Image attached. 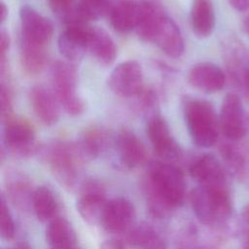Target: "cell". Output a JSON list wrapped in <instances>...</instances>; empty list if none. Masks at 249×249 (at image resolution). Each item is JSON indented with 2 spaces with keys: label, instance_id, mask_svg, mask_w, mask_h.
Wrapping results in <instances>:
<instances>
[{
  "label": "cell",
  "instance_id": "obj_22",
  "mask_svg": "<svg viewBox=\"0 0 249 249\" xmlns=\"http://www.w3.org/2000/svg\"><path fill=\"white\" fill-rule=\"evenodd\" d=\"M166 13L162 7L153 0H140L139 19L136 26L138 37L145 42H151L156 27Z\"/></svg>",
  "mask_w": 249,
  "mask_h": 249
},
{
  "label": "cell",
  "instance_id": "obj_36",
  "mask_svg": "<svg viewBox=\"0 0 249 249\" xmlns=\"http://www.w3.org/2000/svg\"><path fill=\"white\" fill-rule=\"evenodd\" d=\"M230 5L236 11L244 12L249 10V0H228Z\"/></svg>",
  "mask_w": 249,
  "mask_h": 249
},
{
  "label": "cell",
  "instance_id": "obj_2",
  "mask_svg": "<svg viewBox=\"0 0 249 249\" xmlns=\"http://www.w3.org/2000/svg\"><path fill=\"white\" fill-rule=\"evenodd\" d=\"M191 205L198 221L205 226L226 222L232 213V201L227 186H198L191 193Z\"/></svg>",
  "mask_w": 249,
  "mask_h": 249
},
{
  "label": "cell",
  "instance_id": "obj_13",
  "mask_svg": "<svg viewBox=\"0 0 249 249\" xmlns=\"http://www.w3.org/2000/svg\"><path fill=\"white\" fill-rule=\"evenodd\" d=\"M21 27V39L46 46L53 37V22L36 11L34 8L24 5L19 10Z\"/></svg>",
  "mask_w": 249,
  "mask_h": 249
},
{
  "label": "cell",
  "instance_id": "obj_41",
  "mask_svg": "<svg viewBox=\"0 0 249 249\" xmlns=\"http://www.w3.org/2000/svg\"><path fill=\"white\" fill-rule=\"evenodd\" d=\"M241 249H249V231L243 236L242 243H241Z\"/></svg>",
  "mask_w": 249,
  "mask_h": 249
},
{
  "label": "cell",
  "instance_id": "obj_16",
  "mask_svg": "<svg viewBox=\"0 0 249 249\" xmlns=\"http://www.w3.org/2000/svg\"><path fill=\"white\" fill-rule=\"evenodd\" d=\"M89 31L90 26L87 23L65 27L57 39L60 54L69 61L81 59L89 51Z\"/></svg>",
  "mask_w": 249,
  "mask_h": 249
},
{
  "label": "cell",
  "instance_id": "obj_33",
  "mask_svg": "<svg viewBox=\"0 0 249 249\" xmlns=\"http://www.w3.org/2000/svg\"><path fill=\"white\" fill-rule=\"evenodd\" d=\"M175 249H213L201 244H198L194 239L193 232H187V234H182L178 236L176 240Z\"/></svg>",
  "mask_w": 249,
  "mask_h": 249
},
{
  "label": "cell",
  "instance_id": "obj_32",
  "mask_svg": "<svg viewBox=\"0 0 249 249\" xmlns=\"http://www.w3.org/2000/svg\"><path fill=\"white\" fill-rule=\"evenodd\" d=\"M13 117V92L9 85L1 82V119L3 122Z\"/></svg>",
  "mask_w": 249,
  "mask_h": 249
},
{
  "label": "cell",
  "instance_id": "obj_12",
  "mask_svg": "<svg viewBox=\"0 0 249 249\" xmlns=\"http://www.w3.org/2000/svg\"><path fill=\"white\" fill-rule=\"evenodd\" d=\"M135 216L134 205L129 199L115 197L108 200L100 225L109 232L124 233L134 226Z\"/></svg>",
  "mask_w": 249,
  "mask_h": 249
},
{
  "label": "cell",
  "instance_id": "obj_7",
  "mask_svg": "<svg viewBox=\"0 0 249 249\" xmlns=\"http://www.w3.org/2000/svg\"><path fill=\"white\" fill-rule=\"evenodd\" d=\"M3 123V142L12 155L26 158L37 151L35 131L27 121L12 117Z\"/></svg>",
  "mask_w": 249,
  "mask_h": 249
},
{
  "label": "cell",
  "instance_id": "obj_28",
  "mask_svg": "<svg viewBox=\"0 0 249 249\" xmlns=\"http://www.w3.org/2000/svg\"><path fill=\"white\" fill-rule=\"evenodd\" d=\"M78 144L87 160L94 159L107 148L109 144L108 134L101 127L92 126L85 130Z\"/></svg>",
  "mask_w": 249,
  "mask_h": 249
},
{
  "label": "cell",
  "instance_id": "obj_38",
  "mask_svg": "<svg viewBox=\"0 0 249 249\" xmlns=\"http://www.w3.org/2000/svg\"><path fill=\"white\" fill-rule=\"evenodd\" d=\"M242 87H243V89H245L246 94L249 96V66H248L247 71H246V73H245V76H244V79H243Z\"/></svg>",
  "mask_w": 249,
  "mask_h": 249
},
{
  "label": "cell",
  "instance_id": "obj_19",
  "mask_svg": "<svg viewBox=\"0 0 249 249\" xmlns=\"http://www.w3.org/2000/svg\"><path fill=\"white\" fill-rule=\"evenodd\" d=\"M140 13V0H119L109 11V21L114 30L128 33L136 29Z\"/></svg>",
  "mask_w": 249,
  "mask_h": 249
},
{
  "label": "cell",
  "instance_id": "obj_31",
  "mask_svg": "<svg viewBox=\"0 0 249 249\" xmlns=\"http://www.w3.org/2000/svg\"><path fill=\"white\" fill-rule=\"evenodd\" d=\"M0 232L4 239L11 240L14 238L16 233V225L13 216L9 210L8 204L4 196H1V206H0Z\"/></svg>",
  "mask_w": 249,
  "mask_h": 249
},
{
  "label": "cell",
  "instance_id": "obj_15",
  "mask_svg": "<svg viewBox=\"0 0 249 249\" xmlns=\"http://www.w3.org/2000/svg\"><path fill=\"white\" fill-rule=\"evenodd\" d=\"M188 82L192 87L202 92L214 93L224 88L226 74L220 66L213 62H198L190 68Z\"/></svg>",
  "mask_w": 249,
  "mask_h": 249
},
{
  "label": "cell",
  "instance_id": "obj_24",
  "mask_svg": "<svg viewBox=\"0 0 249 249\" xmlns=\"http://www.w3.org/2000/svg\"><path fill=\"white\" fill-rule=\"evenodd\" d=\"M46 240L52 249H72L76 244V233L71 224L64 218L56 217L46 229Z\"/></svg>",
  "mask_w": 249,
  "mask_h": 249
},
{
  "label": "cell",
  "instance_id": "obj_5",
  "mask_svg": "<svg viewBox=\"0 0 249 249\" xmlns=\"http://www.w3.org/2000/svg\"><path fill=\"white\" fill-rule=\"evenodd\" d=\"M50 75L53 92L59 105L70 116L81 115L85 104L77 94L75 69L69 63L57 60L51 66Z\"/></svg>",
  "mask_w": 249,
  "mask_h": 249
},
{
  "label": "cell",
  "instance_id": "obj_42",
  "mask_svg": "<svg viewBox=\"0 0 249 249\" xmlns=\"http://www.w3.org/2000/svg\"><path fill=\"white\" fill-rule=\"evenodd\" d=\"M243 30L246 32V34L249 36V15L244 18L243 20Z\"/></svg>",
  "mask_w": 249,
  "mask_h": 249
},
{
  "label": "cell",
  "instance_id": "obj_25",
  "mask_svg": "<svg viewBox=\"0 0 249 249\" xmlns=\"http://www.w3.org/2000/svg\"><path fill=\"white\" fill-rule=\"evenodd\" d=\"M31 207L36 217L42 222H51L57 217L58 201L53 192L47 186L36 188L32 195Z\"/></svg>",
  "mask_w": 249,
  "mask_h": 249
},
{
  "label": "cell",
  "instance_id": "obj_27",
  "mask_svg": "<svg viewBox=\"0 0 249 249\" xmlns=\"http://www.w3.org/2000/svg\"><path fill=\"white\" fill-rule=\"evenodd\" d=\"M7 194L11 201L20 209L31 207L32 195L31 183L23 174L13 172L7 178Z\"/></svg>",
  "mask_w": 249,
  "mask_h": 249
},
{
  "label": "cell",
  "instance_id": "obj_44",
  "mask_svg": "<svg viewBox=\"0 0 249 249\" xmlns=\"http://www.w3.org/2000/svg\"><path fill=\"white\" fill-rule=\"evenodd\" d=\"M72 249H75V248H72Z\"/></svg>",
  "mask_w": 249,
  "mask_h": 249
},
{
  "label": "cell",
  "instance_id": "obj_29",
  "mask_svg": "<svg viewBox=\"0 0 249 249\" xmlns=\"http://www.w3.org/2000/svg\"><path fill=\"white\" fill-rule=\"evenodd\" d=\"M49 6L65 27L87 23L81 14L78 0H49Z\"/></svg>",
  "mask_w": 249,
  "mask_h": 249
},
{
  "label": "cell",
  "instance_id": "obj_14",
  "mask_svg": "<svg viewBox=\"0 0 249 249\" xmlns=\"http://www.w3.org/2000/svg\"><path fill=\"white\" fill-rule=\"evenodd\" d=\"M189 173L201 186H227V172L222 162L211 154H203L191 162Z\"/></svg>",
  "mask_w": 249,
  "mask_h": 249
},
{
  "label": "cell",
  "instance_id": "obj_3",
  "mask_svg": "<svg viewBox=\"0 0 249 249\" xmlns=\"http://www.w3.org/2000/svg\"><path fill=\"white\" fill-rule=\"evenodd\" d=\"M43 159L56 180L66 189H73L86 158L78 143L55 141L43 151Z\"/></svg>",
  "mask_w": 249,
  "mask_h": 249
},
{
  "label": "cell",
  "instance_id": "obj_40",
  "mask_svg": "<svg viewBox=\"0 0 249 249\" xmlns=\"http://www.w3.org/2000/svg\"><path fill=\"white\" fill-rule=\"evenodd\" d=\"M241 216L243 218V220L249 225V203L246 204L243 209H242V212H241Z\"/></svg>",
  "mask_w": 249,
  "mask_h": 249
},
{
  "label": "cell",
  "instance_id": "obj_10",
  "mask_svg": "<svg viewBox=\"0 0 249 249\" xmlns=\"http://www.w3.org/2000/svg\"><path fill=\"white\" fill-rule=\"evenodd\" d=\"M220 129L225 138L231 142L241 140L246 133L244 110L240 97L229 92L223 99L220 116Z\"/></svg>",
  "mask_w": 249,
  "mask_h": 249
},
{
  "label": "cell",
  "instance_id": "obj_9",
  "mask_svg": "<svg viewBox=\"0 0 249 249\" xmlns=\"http://www.w3.org/2000/svg\"><path fill=\"white\" fill-rule=\"evenodd\" d=\"M147 135L156 154L167 162L177 160L182 156V150L173 138L167 122L160 115L149 117L146 125Z\"/></svg>",
  "mask_w": 249,
  "mask_h": 249
},
{
  "label": "cell",
  "instance_id": "obj_43",
  "mask_svg": "<svg viewBox=\"0 0 249 249\" xmlns=\"http://www.w3.org/2000/svg\"><path fill=\"white\" fill-rule=\"evenodd\" d=\"M15 249H31V248L26 243H20Z\"/></svg>",
  "mask_w": 249,
  "mask_h": 249
},
{
  "label": "cell",
  "instance_id": "obj_4",
  "mask_svg": "<svg viewBox=\"0 0 249 249\" xmlns=\"http://www.w3.org/2000/svg\"><path fill=\"white\" fill-rule=\"evenodd\" d=\"M184 120L193 142L201 148L212 147L219 138V118L212 104L206 100L193 98L184 104Z\"/></svg>",
  "mask_w": 249,
  "mask_h": 249
},
{
  "label": "cell",
  "instance_id": "obj_6",
  "mask_svg": "<svg viewBox=\"0 0 249 249\" xmlns=\"http://www.w3.org/2000/svg\"><path fill=\"white\" fill-rule=\"evenodd\" d=\"M108 199L104 185L96 179H87L81 186L76 208L82 219L89 225L101 224Z\"/></svg>",
  "mask_w": 249,
  "mask_h": 249
},
{
  "label": "cell",
  "instance_id": "obj_17",
  "mask_svg": "<svg viewBox=\"0 0 249 249\" xmlns=\"http://www.w3.org/2000/svg\"><path fill=\"white\" fill-rule=\"evenodd\" d=\"M152 43L156 44L167 56L180 57L185 50L183 35L176 22L166 14L159 22Z\"/></svg>",
  "mask_w": 249,
  "mask_h": 249
},
{
  "label": "cell",
  "instance_id": "obj_11",
  "mask_svg": "<svg viewBox=\"0 0 249 249\" xmlns=\"http://www.w3.org/2000/svg\"><path fill=\"white\" fill-rule=\"evenodd\" d=\"M116 160L124 169H133L143 163L146 159V150L140 139L128 128L118 131L114 142Z\"/></svg>",
  "mask_w": 249,
  "mask_h": 249
},
{
  "label": "cell",
  "instance_id": "obj_23",
  "mask_svg": "<svg viewBox=\"0 0 249 249\" xmlns=\"http://www.w3.org/2000/svg\"><path fill=\"white\" fill-rule=\"evenodd\" d=\"M89 52L101 64L113 63L117 56V47L112 37L100 27H90Z\"/></svg>",
  "mask_w": 249,
  "mask_h": 249
},
{
  "label": "cell",
  "instance_id": "obj_20",
  "mask_svg": "<svg viewBox=\"0 0 249 249\" xmlns=\"http://www.w3.org/2000/svg\"><path fill=\"white\" fill-rule=\"evenodd\" d=\"M190 23L194 34L198 38H207L212 34L215 28L216 17L211 0H193Z\"/></svg>",
  "mask_w": 249,
  "mask_h": 249
},
{
  "label": "cell",
  "instance_id": "obj_37",
  "mask_svg": "<svg viewBox=\"0 0 249 249\" xmlns=\"http://www.w3.org/2000/svg\"><path fill=\"white\" fill-rule=\"evenodd\" d=\"M241 180H245V182L249 188V149H246V161H245L244 171H243Z\"/></svg>",
  "mask_w": 249,
  "mask_h": 249
},
{
  "label": "cell",
  "instance_id": "obj_35",
  "mask_svg": "<svg viewBox=\"0 0 249 249\" xmlns=\"http://www.w3.org/2000/svg\"><path fill=\"white\" fill-rule=\"evenodd\" d=\"M100 249H126V245L120 239H106L101 243Z\"/></svg>",
  "mask_w": 249,
  "mask_h": 249
},
{
  "label": "cell",
  "instance_id": "obj_8",
  "mask_svg": "<svg viewBox=\"0 0 249 249\" xmlns=\"http://www.w3.org/2000/svg\"><path fill=\"white\" fill-rule=\"evenodd\" d=\"M143 70L135 59L119 63L111 72L108 79L110 89L122 97L137 96L143 89Z\"/></svg>",
  "mask_w": 249,
  "mask_h": 249
},
{
  "label": "cell",
  "instance_id": "obj_34",
  "mask_svg": "<svg viewBox=\"0 0 249 249\" xmlns=\"http://www.w3.org/2000/svg\"><path fill=\"white\" fill-rule=\"evenodd\" d=\"M10 49V37L6 30H1L0 39V65L7 64V53Z\"/></svg>",
  "mask_w": 249,
  "mask_h": 249
},
{
  "label": "cell",
  "instance_id": "obj_1",
  "mask_svg": "<svg viewBox=\"0 0 249 249\" xmlns=\"http://www.w3.org/2000/svg\"><path fill=\"white\" fill-rule=\"evenodd\" d=\"M143 192L150 213L158 219L167 218L185 201L184 174L172 162L154 161L143 178Z\"/></svg>",
  "mask_w": 249,
  "mask_h": 249
},
{
  "label": "cell",
  "instance_id": "obj_39",
  "mask_svg": "<svg viewBox=\"0 0 249 249\" xmlns=\"http://www.w3.org/2000/svg\"><path fill=\"white\" fill-rule=\"evenodd\" d=\"M8 16V8L6 6V4L2 1L1 2V23H3Z\"/></svg>",
  "mask_w": 249,
  "mask_h": 249
},
{
  "label": "cell",
  "instance_id": "obj_30",
  "mask_svg": "<svg viewBox=\"0 0 249 249\" xmlns=\"http://www.w3.org/2000/svg\"><path fill=\"white\" fill-rule=\"evenodd\" d=\"M82 16L88 20H97L109 8V0H78Z\"/></svg>",
  "mask_w": 249,
  "mask_h": 249
},
{
  "label": "cell",
  "instance_id": "obj_26",
  "mask_svg": "<svg viewBox=\"0 0 249 249\" xmlns=\"http://www.w3.org/2000/svg\"><path fill=\"white\" fill-rule=\"evenodd\" d=\"M46 46L31 43L21 39L19 45V57L24 71L30 75L40 74L47 63Z\"/></svg>",
  "mask_w": 249,
  "mask_h": 249
},
{
  "label": "cell",
  "instance_id": "obj_21",
  "mask_svg": "<svg viewBox=\"0 0 249 249\" xmlns=\"http://www.w3.org/2000/svg\"><path fill=\"white\" fill-rule=\"evenodd\" d=\"M128 246L134 249H168L166 242L159 231L148 223L134 225L126 232Z\"/></svg>",
  "mask_w": 249,
  "mask_h": 249
},
{
  "label": "cell",
  "instance_id": "obj_18",
  "mask_svg": "<svg viewBox=\"0 0 249 249\" xmlns=\"http://www.w3.org/2000/svg\"><path fill=\"white\" fill-rule=\"evenodd\" d=\"M29 101L36 118L45 125L55 124L60 116L59 103L53 92L44 86L37 85L30 89Z\"/></svg>",
  "mask_w": 249,
  "mask_h": 249
}]
</instances>
